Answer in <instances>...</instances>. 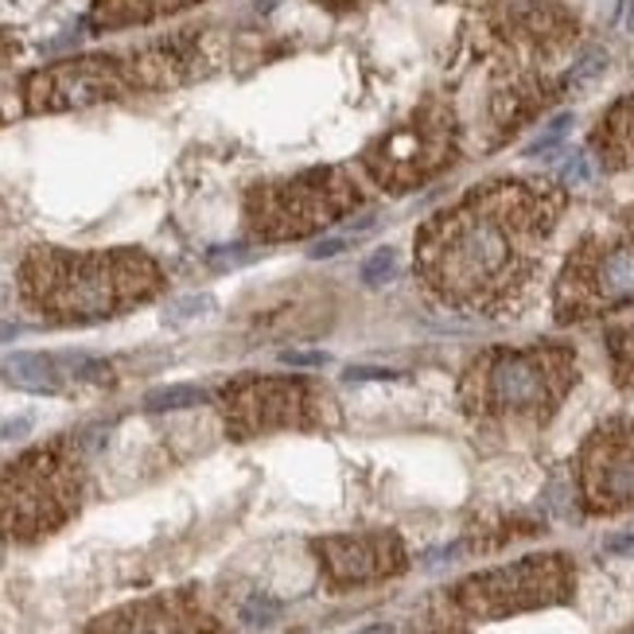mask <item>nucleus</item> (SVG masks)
<instances>
[{"instance_id":"5701e85b","label":"nucleus","mask_w":634,"mask_h":634,"mask_svg":"<svg viewBox=\"0 0 634 634\" xmlns=\"http://www.w3.org/2000/svg\"><path fill=\"white\" fill-rule=\"evenodd\" d=\"M206 308H211V296H191V304L171 308L168 320H183V315H191V312H206Z\"/></svg>"},{"instance_id":"9b49d317","label":"nucleus","mask_w":634,"mask_h":634,"mask_svg":"<svg viewBox=\"0 0 634 634\" xmlns=\"http://www.w3.org/2000/svg\"><path fill=\"white\" fill-rule=\"evenodd\" d=\"M576 491L588 514L634 510V420L611 417L576 452Z\"/></svg>"},{"instance_id":"2eb2a0df","label":"nucleus","mask_w":634,"mask_h":634,"mask_svg":"<svg viewBox=\"0 0 634 634\" xmlns=\"http://www.w3.org/2000/svg\"><path fill=\"white\" fill-rule=\"evenodd\" d=\"M195 4L199 0H89V27L94 32H121V27L176 16V12L195 9Z\"/></svg>"},{"instance_id":"a878e982","label":"nucleus","mask_w":634,"mask_h":634,"mask_svg":"<svg viewBox=\"0 0 634 634\" xmlns=\"http://www.w3.org/2000/svg\"><path fill=\"white\" fill-rule=\"evenodd\" d=\"M350 382H358V378H394V370H350Z\"/></svg>"},{"instance_id":"423d86ee","label":"nucleus","mask_w":634,"mask_h":634,"mask_svg":"<svg viewBox=\"0 0 634 634\" xmlns=\"http://www.w3.org/2000/svg\"><path fill=\"white\" fill-rule=\"evenodd\" d=\"M86 499V464L74 440L32 447L0 471V534L9 541H44L79 514Z\"/></svg>"},{"instance_id":"c756f323","label":"nucleus","mask_w":634,"mask_h":634,"mask_svg":"<svg viewBox=\"0 0 634 634\" xmlns=\"http://www.w3.org/2000/svg\"><path fill=\"white\" fill-rule=\"evenodd\" d=\"M626 634H634V626H631V631H626Z\"/></svg>"},{"instance_id":"f257e3e1","label":"nucleus","mask_w":634,"mask_h":634,"mask_svg":"<svg viewBox=\"0 0 634 634\" xmlns=\"http://www.w3.org/2000/svg\"><path fill=\"white\" fill-rule=\"evenodd\" d=\"M569 195L549 179H491L420 223L412 277L436 304L502 320L529 304Z\"/></svg>"},{"instance_id":"f8f14e48","label":"nucleus","mask_w":634,"mask_h":634,"mask_svg":"<svg viewBox=\"0 0 634 634\" xmlns=\"http://www.w3.org/2000/svg\"><path fill=\"white\" fill-rule=\"evenodd\" d=\"M323 581L331 588H358L378 584L390 576H402L409 569L405 541L394 529H367V534H335L315 541Z\"/></svg>"},{"instance_id":"0eeeda50","label":"nucleus","mask_w":634,"mask_h":634,"mask_svg":"<svg viewBox=\"0 0 634 634\" xmlns=\"http://www.w3.org/2000/svg\"><path fill=\"white\" fill-rule=\"evenodd\" d=\"M576 572L561 553L526 557V561L502 564V569L479 572L467 581L452 584L432 608V634H464V626L491 623V619L522 615V611L569 603Z\"/></svg>"},{"instance_id":"7ed1b4c3","label":"nucleus","mask_w":634,"mask_h":634,"mask_svg":"<svg viewBox=\"0 0 634 634\" xmlns=\"http://www.w3.org/2000/svg\"><path fill=\"white\" fill-rule=\"evenodd\" d=\"M581 378L569 343L491 347L459 374V409L479 429H546Z\"/></svg>"},{"instance_id":"393cba45","label":"nucleus","mask_w":634,"mask_h":634,"mask_svg":"<svg viewBox=\"0 0 634 634\" xmlns=\"http://www.w3.org/2000/svg\"><path fill=\"white\" fill-rule=\"evenodd\" d=\"M608 549L611 553H634V537H611Z\"/></svg>"},{"instance_id":"f03ea898","label":"nucleus","mask_w":634,"mask_h":634,"mask_svg":"<svg viewBox=\"0 0 634 634\" xmlns=\"http://www.w3.org/2000/svg\"><path fill=\"white\" fill-rule=\"evenodd\" d=\"M16 288L27 312L44 323H101L156 300L168 288V277L160 261L136 246H32L20 261Z\"/></svg>"},{"instance_id":"dca6fc26","label":"nucleus","mask_w":634,"mask_h":634,"mask_svg":"<svg viewBox=\"0 0 634 634\" xmlns=\"http://www.w3.org/2000/svg\"><path fill=\"white\" fill-rule=\"evenodd\" d=\"M591 156L603 168H634V98L619 101L591 136Z\"/></svg>"},{"instance_id":"b1692460","label":"nucleus","mask_w":634,"mask_h":634,"mask_svg":"<svg viewBox=\"0 0 634 634\" xmlns=\"http://www.w3.org/2000/svg\"><path fill=\"white\" fill-rule=\"evenodd\" d=\"M288 367H320V362H327V355H285Z\"/></svg>"},{"instance_id":"39448f33","label":"nucleus","mask_w":634,"mask_h":634,"mask_svg":"<svg viewBox=\"0 0 634 634\" xmlns=\"http://www.w3.org/2000/svg\"><path fill=\"white\" fill-rule=\"evenodd\" d=\"M367 206V191L347 168H312L285 179H261L246 191V234L265 246L327 234Z\"/></svg>"},{"instance_id":"cd10ccee","label":"nucleus","mask_w":634,"mask_h":634,"mask_svg":"<svg viewBox=\"0 0 634 634\" xmlns=\"http://www.w3.org/2000/svg\"><path fill=\"white\" fill-rule=\"evenodd\" d=\"M358 634H397L390 623H374V626H367V631H358Z\"/></svg>"},{"instance_id":"f3484780","label":"nucleus","mask_w":634,"mask_h":634,"mask_svg":"<svg viewBox=\"0 0 634 634\" xmlns=\"http://www.w3.org/2000/svg\"><path fill=\"white\" fill-rule=\"evenodd\" d=\"M4 378L27 394H59L63 390V367L51 355H32V350L12 355L4 362Z\"/></svg>"},{"instance_id":"6ab92c4d","label":"nucleus","mask_w":634,"mask_h":634,"mask_svg":"<svg viewBox=\"0 0 634 634\" xmlns=\"http://www.w3.org/2000/svg\"><path fill=\"white\" fill-rule=\"evenodd\" d=\"M206 394L195 385H168V390H156V394L144 397V409L148 412H168V409H191V405H203Z\"/></svg>"},{"instance_id":"4be33fe9","label":"nucleus","mask_w":634,"mask_h":634,"mask_svg":"<svg viewBox=\"0 0 634 634\" xmlns=\"http://www.w3.org/2000/svg\"><path fill=\"white\" fill-rule=\"evenodd\" d=\"M569 125H572V117H557L553 125H549V133L541 136L537 144H529V153H546V148H553V144L561 141L564 133H569Z\"/></svg>"},{"instance_id":"c85d7f7f","label":"nucleus","mask_w":634,"mask_h":634,"mask_svg":"<svg viewBox=\"0 0 634 634\" xmlns=\"http://www.w3.org/2000/svg\"><path fill=\"white\" fill-rule=\"evenodd\" d=\"M626 27L634 32V0H626Z\"/></svg>"},{"instance_id":"ddd939ff","label":"nucleus","mask_w":634,"mask_h":634,"mask_svg":"<svg viewBox=\"0 0 634 634\" xmlns=\"http://www.w3.org/2000/svg\"><path fill=\"white\" fill-rule=\"evenodd\" d=\"M86 634H223V623L195 588H179L109 611Z\"/></svg>"},{"instance_id":"20e7f679","label":"nucleus","mask_w":634,"mask_h":634,"mask_svg":"<svg viewBox=\"0 0 634 634\" xmlns=\"http://www.w3.org/2000/svg\"><path fill=\"white\" fill-rule=\"evenodd\" d=\"M191 71V51L179 44L144 47L136 55H82L47 71H36L24 82L27 113H71V109L121 101L136 89L171 86Z\"/></svg>"},{"instance_id":"1a4fd4ad","label":"nucleus","mask_w":634,"mask_h":634,"mask_svg":"<svg viewBox=\"0 0 634 634\" xmlns=\"http://www.w3.org/2000/svg\"><path fill=\"white\" fill-rule=\"evenodd\" d=\"M456 156L459 133L452 109L440 106V101H424L394 129H385L367 153L358 156V168L374 188L390 191V195H405V191L424 188L429 179L452 168Z\"/></svg>"},{"instance_id":"a211bd4d","label":"nucleus","mask_w":634,"mask_h":634,"mask_svg":"<svg viewBox=\"0 0 634 634\" xmlns=\"http://www.w3.org/2000/svg\"><path fill=\"white\" fill-rule=\"evenodd\" d=\"M608 358H611V374H615V385L634 394V323H623V327L608 331Z\"/></svg>"},{"instance_id":"bb28decb","label":"nucleus","mask_w":634,"mask_h":634,"mask_svg":"<svg viewBox=\"0 0 634 634\" xmlns=\"http://www.w3.org/2000/svg\"><path fill=\"white\" fill-rule=\"evenodd\" d=\"M323 9H335V12H347V9H358L362 0H320Z\"/></svg>"},{"instance_id":"412c9836","label":"nucleus","mask_w":634,"mask_h":634,"mask_svg":"<svg viewBox=\"0 0 634 634\" xmlns=\"http://www.w3.org/2000/svg\"><path fill=\"white\" fill-rule=\"evenodd\" d=\"M394 261H397L394 250H378L374 258L367 261V268H362V280H367V285H382L385 277H394Z\"/></svg>"},{"instance_id":"4468645a","label":"nucleus","mask_w":634,"mask_h":634,"mask_svg":"<svg viewBox=\"0 0 634 634\" xmlns=\"http://www.w3.org/2000/svg\"><path fill=\"white\" fill-rule=\"evenodd\" d=\"M482 12L502 39L522 47H553L572 27L564 0H482Z\"/></svg>"},{"instance_id":"9d476101","label":"nucleus","mask_w":634,"mask_h":634,"mask_svg":"<svg viewBox=\"0 0 634 634\" xmlns=\"http://www.w3.org/2000/svg\"><path fill=\"white\" fill-rule=\"evenodd\" d=\"M218 405L230 440H258L268 432L315 429L323 417V390L296 374H253L223 385Z\"/></svg>"},{"instance_id":"6e6552de","label":"nucleus","mask_w":634,"mask_h":634,"mask_svg":"<svg viewBox=\"0 0 634 634\" xmlns=\"http://www.w3.org/2000/svg\"><path fill=\"white\" fill-rule=\"evenodd\" d=\"M623 308H634V206L572 246L553 288V315L564 327Z\"/></svg>"},{"instance_id":"aec40b11","label":"nucleus","mask_w":634,"mask_h":634,"mask_svg":"<svg viewBox=\"0 0 634 634\" xmlns=\"http://www.w3.org/2000/svg\"><path fill=\"white\" fill-rule=\"evenodd\" d=\"M277 615H280V603L268 596H250L241 603V623L246 626H268Z\"/></svg>"}]
</instances>
